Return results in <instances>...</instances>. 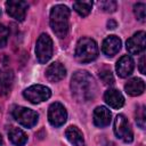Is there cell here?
I'll return each instance as SVG.
<instances>
[{
  "mask_svg": "<svg viewBox=\"0 0 146 146\" xmlns=\"http://www.w3.org/2000/svg\"><path fill=\"white\" fill-rule=\"evenodd\" d=\"M71 91L78 102L86 103L96 97L97 83L89 72L76 71L71 79Z\"/></svg>",
  "mask_w": 146,
  "mask_h": 146,
  "instance_id": "cell-1",
  "label": "cell"
},
{
  "mask_svg": "<svg viewBox=\"0 0 146 146\" xmlns=\"http://www.w3.org/2000/svg\"><path fill=\"white\" fill-rule=\"evenodd\" d=\"M50 27L58 38H65L70 27V9L64 5H56L50 11Z\"/></svg>",
  "mask_w": 146,
  "mask_h": 146,
  "instance_id": "cell-2",
  "label": "cell"
},
{
  "mask_svg": "<svg viewBox=\"0 0 146 146\" xmlns=\"http://www.w3.org/2000/svg\"><path fill=\"white\" fill-rule=\"evenodd\" d=\"M98 56V47L95 40L81 38L75 47V58L80 63H90Z\"/></svg>",
  "mask_w": 146,
  "mask_h": 146,
  "instance_id": "cell-3",
  "label": "cell"
},
{
  "mask_svg": "<svg viewBox=\"0 0 146 146\" xmlns=\"http://www.w3.org/2000/svg\"><path fill=\"white\" fill-rule=\"evenodd\" d=\"M52 40L51 38L46 34L42 33L38 40H36V44H35V56L36 59L40 64H46L52 56Z\"/></svg>",
  "mask_w": 146,
  "mask_h": 146,
  "instance_id": "cell-4",
  "label": "cell"
},
{
  "mask_svg": "<svg viewBox=\"0 0 146 146\" xmlns=\"http://www.w3.org/2000/svg\"><path fill=\"white\" fill-rule=\"evenodd\" d=\"M11 114L14 119L25 128L34 127L39 119V114L35 111L24 106H15L11 111Z\"/></svg>",
  "mask_w": 146,
  "mask_h": 146,
  "instance_id": "cell-5",
  "label": "cell"
},
{
  "mask_svg": "<svg viewBox=\"0 0 146 146\" xmlns=\"http://www.w3.org/2000/svg\"><path fill=\"white\" fill-rule=\"evenodd\" d=\"M23 96L32 104H39L50 98L51 90L42 84H33L23 91Z\"/></svg>",
  "mask_w": 146,
  "mask_h": 146,
  "instance_id": "cell-6",
  "label": "cell"
},
{
  "mask_svg": "<svg viewBox=\"0 0 146 146\" xmlns=\"http://www.w3.org/2000/svg\"><path fill=\"white\" fill-rule=\"evenodd\" d=\"M114 133L115 136L121 139L124 143H131L133 140V132L132 129L129 124V121L127 120V117L123 114H119L116 115V117L114 119Z\"/></svg>",
  "mask_w": 146,
  "mask_h": 146,
  "instance_id": "cell-7",
  "label": "cell"
},
{
  "mask_svg": "<svg viewBox=\"0 0 146 146\" xmlns=\"http://www.w3.org/2000/svg\"><path fill=\"white\" fill-rule=\"evenodd\" d=\"M66 119H67V112L63 104L55 102L49 106L48 121L52 127L58 128V127L63 125L66 122Z\"/></svg>",
  "mask_w": 146,
  "mask_h": 146,
  "instance_id": "cell-8",
  "label": "cell"
},
{
  "mask_svg": "<svg viewBox=\"0 0 146 146\" xmlns=\"http://www.w3.org/2000/svg\"><path fill=\"white\" fill-rule=\"evenodd\" d=\"M29 8V3L26 1H19V0H8L6 2V10L7 14L13 17L14 19L18 22H23L26 11Z\"/></svg>",
  "mask_w": 146,
  "mask_h": 146,
  "instance_id": "cell-9",
  "label": "cell"
},
{
  "mask_svg": "<svg viewBox=\"0 0 146 146\" xmlns=\"http://www.w3.org/2000/svg\"><path fill=\"white\" fill-rule=\"evenodd\" d=\"M145 32L144 31H140V32H137L135 33L131 38L128 39L127 41V50L129 51V54L131 55H138L140 52L144 51L145 49Z\"/></svg>",
  "mask_w": 146,
  "mask_h": 146,
  "instance_id": "cell-10",
  "label": "cell"
},
{
  "mask_svg": "<svg viewBox=\"0 0 146 146\" xmlns=\"http://www.w3.org/2000/svg\"><path fill=\"white\" fill-rule=\"evenodd\" d=\"M65 75H66V68L59 62L51 63L46 70V78L50 82H58L63 80Z\"/></svg>",
  "mask_w": 146,
  "mask_h": 146,
  "instance_id": "cell-11",
  "label": "cell"
},
{
  "mask_svg": "<svg viewBox=\"0 0 146 146\" xmlns=\"http://www.w3.org/2000/svg\"><path fill=\"white\" fill-rule=\"evenodd\" d=\"M133 67H135L133 59L130 56H128V55L122 56L116 62V65H115L116 73H117V75L120 78H127V76H129L132 73Z\"/></svg>",
  "mask_w": 146,
  "mask_h": 146,
  "instance_id": "cell-12",
  "label": "cell"
},
{
  "mask_svg": "<svg viewBox=\"0 0 146 146\" xmlns=\"http://www.w3.org/2000/svg\"><path fill=\"white\" fill-rule=\"evenodd\" d=\"M121 49V40L116 35L107 36L102 44V50L107 57H113Z\"/></svg>",
  "mask_w": 146,
  "mask_h": 146,
  "instance_id": "cell-13",
  "label": "cell"
},
{
  "mask_svg": "<svg viewBox=\"0 0 146 146\" xmlns=\"http://www.w3.org/2000/svg\"><path fill=\"white\" fill-rule=\"evenodd\" d=\"M112 114L110 110L105 106H98L94 111V123L98 128L107 127L111 123Z\"/></svg>",
  "mask_w": 146,
  "mask_h": 146,
  "instance_id": "cell-14",
  "label": "cell"
},
{
  "mask_svg": "<svg viewBox=\"0 0 146 146\" xmlns=\"http://www.w3.org/2000/svg\"><path fill=\"white\" fill-rule=\"evenodd\" d=\"M104 100L110 107L115 108V110H119L124 105V97L116 89L106 90L104 94Z\"/></svg>",
  "mask_w": 146,
  "mask_h": 146,
  "instance_id": "cell-15",
  "label": "cell"
},
{
  "mask_svg": "<svg viewBox=\"0 0 146 146\" xmlns=\"http://www.w3.org/2000/svg\"><path fill=\"white\" fill-rule=\"evenodd\" d=\"M124 90L130 96H139L145 91V82L139 78H132L124 84Z\"/></svg>",
  "mask_w": 146,
  "mask_h": 146,
  "instance_id": "cell-16",
  "label": "cell"
},
{
  "mask_svg": "<svg viewBox=\"0 0 146 146\" xmlns=\"http://www.w3.org/2000/svg\"><path fill=\"white\" fill-rule=\"evenodd\" d=\"M65 137L73 146H86L83 133L75 125H70L65 131Z\"/></svg>",
  "mask_w": 146,
  "mask_h": 146,
  "instance_id": "cell-17",
  "label": "cell"
},
{
  "mask_svg": "<svg viewBox=\"0 0 146 146\" xmlns=\"http://www.w3.org/2000/svg\"><path fill=\"white\" fill-rule=\"evenodd\" d=\"M14 82V74L9 70H0V94L6 95L10 91Z\"/></svg>",
  "mask_w": 146,
  "mask_h": 146,
  "instance_id": "cell-18",
  "label": "cell"
},
{
  "mask_svg": "<svg viewBox=\"0 0 146 146\" xmlns=\"http://www.w3.org/2000/svg\"><path fill=\"white\" fill-rule=\"evenodd\" d=\"M8 138L16 146H23L27 141L26 133L19 128H11L8 132Z\"/></svg>",
  "mask_w": 146,
  "mask_h": 146,
  "instance_id": "cell-19",
  "label": "cell"
},
{
  "mask_svg": "<svg viewBox=\"0 0 146 146\" xmlns=\"http://www.w3.org/2000/svg\"><path fill=\"white\" fill-rule=\"evenodd\" d=\"M74 10L82 17H86L89 15L92 8V1H76L73 3Z\"/></svg>",
  "mask_w": 146,
  "mask_h": 146,
  "instance_id": "cell-20",
  "label": "cell"
},
{
  "mask_svg": "<svg viewBox=\"0 0 146 146\" xmlns=\"http://www.w3.org/2000/svg\"><path fill=\"white\" fill-rule=\"evenodd\" d=\"M99 78L100 80L104 82V84H107V86H112L114 83V78H113V74L111 72L110 68H102L99 71Z\"/></svg>",
  "mask_w": 146,
  "mask_h": 146,
  "instance_id": "cell-21",
  "label": "cell"
},
{
  "mask_svg": "<svg viewBox=\"0 0 146 146\" xmlns=\"http://www.w3.org/2000/svg\"><path fill=\"white\" fill-rule=\"evenodd\" d=\"M145 9H146V5L144 2H138V3H135V6H133L135 16L140 22H145V17H146Z\"/></svg>",
  "mask_w": 146,
  "mask_h": 146,
  "instance_id": "cell-22",
  "label": "cell"
},
{
  "mask_svg": "<svg viewBox=\"0 0 146 146\" xmlns=\"http://www.w3.org/2000/svg\"><path fill=\"white\" fill-rule=\"evenodd\" d=\"M136 122L139 125V128L145 129L146 123V113H145V106H139L136 110Z\"/></svg>",
  "mask_w": 146,
  "mask_h": 146,
  "instance_id": "cell-23",
  "label": "cell"
},
{
  "mask_svg": "<svg viewBox=\"0 0 146 146\" xmlns=\"http://www.w3.org/2000/svg\"><path fill=\"white\" fill-rule=\"evenodd\" d=\"M99 7L106 13H114L116 10V8H117V3L115 1H112V0H110V1H100L99 2Z\"/></svg>",
  "mask_w": 146,
  "mask_h": 146,
  "instance_id": "cell-24",
  "label": "cell"
},
{
  "mask_svg": "<svg viewBox=\"0 0 146 146\" xmlns=\"http://www.w3.org/2000/svg\"><path fill=\"white\" fill-rule=\"evenodd\" d=\"M8 36H9V31L8 29L0 23V47H5L7 44L8 41Z\"/></svg>",
  "mask_w": 146,
  "mask_h": 146,
  "instance_id": "cell-25",
  "label": "cell"
},
{
  "mask_svg": "<svg viewBox=\"0 0 146 146\" xmlns=\"http://www.w3.org/2000/svg\"><path fill=\"white\" fill-rule=\"evenodd\" d=\"M139 71L141 74H146L145 73V56L143 55L139 59Z\"/></svg>",
  "mask_w": 146,
  "mask_h": 146,
  "instance_id": "cell-26",
  "label": "cell"
},
{
  "mask_svg": "<svg viewBox=\"0 0 146 146\" xmlns=\"http://www.w3.org/2000/svg\"><path fill=\"white\" fill-rule=\"evenodd\" d=\"M116 25H117V24H116V22H115V21H113V19H110V21L107 22V26H108L107 29L113 30V29H115V27H116Z\"/></svg>",
  "mask_w": 146,
  "mask_h": 146,
  "instance_id": "cell-27",
  "label": "cell"
},
{
  "mask_svg": "<svg viewBox=\"0 0 146 146\" xmlns=\"http://www.w3.org/2000/svg\"><path fill=\"white\" fill-rule=\"evenodd\" d=\"M107 146H115V144L112 143V141H110V143H107Z\"/></svg>",
  "mask_w": 146,
  "mask_h": 146,
  "instance_id": "cell-28",
  "label": "cell"
},
{
  "mask_svg": "<svg viewBox=\"0 0 146 146\" xmlns=\"http://www.w3.org/2000/svg\"><path fill=\"white\" fill-rule=\"evenodd\" d=\"M1 144H2V137L0 136V146H1Z\"/></svg>",
  "mask_w": 146,
  "mask_h": 146,
  "instance_id": "cell-29",
  "label": "cell"
},
{
  "mask_svg": "<svg viewBox=\"0 0 146 146\" xmlns=\"http://www.w3.org/2000/svg\"><path fill=\"white\" fill-rule=\"evenodd\" d=\"M0 15H1V10H0Z\"/></svg>",
  "mask_w": 146,
  "mask_h": 146,
  "instance_id": "cell-30",
  "label": "cell"
}]
</instances>
